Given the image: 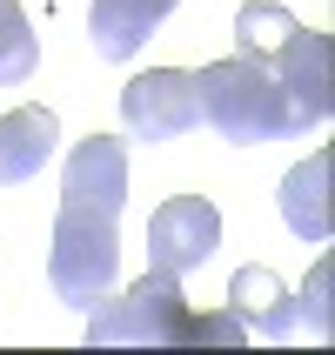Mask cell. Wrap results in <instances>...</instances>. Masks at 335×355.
<instances>
[{"instance_id":"8","label":"cell","mask_w":335,"mask_h":355,"mask_svg":"<svg viewBox=\"0 0 335 355\" xmlns=\"http://www.w3.org/2000/svg\"><path fill=\"white\" fill-rule=\"evenodd\" d=\"M181 0H94L87 7V40H94L101 60H135L148 40H155V27L168 14H175Z\"/></svg>"},{"instance_id":"1","label":"cell","mask_w":335,"mask_h":355,"mask_svg":"<svg viewBox=\"0 0 335 355\" xmlns=\"http://www.w3.org/2000/svg\"><path fill=\"white\" fill-rule=\"evenodd\" d=\"M195 94H201V121H208L221 141H235V148L295 135V121H289V101H282L275 74H268L261 60H248V54L208 60V67L195 74Z\"/></svg>"},{"instance_id":"15","label":"cell","mask_w":335,"mask_h":355,"mask_svg":"<svg viewBox=\"0 0 335 355\" xmlns=\"http://www.w3.org/2000/svg\"><path fill=\"white\" fill-rule=\"evenodd\" d=\"M329 282H335V268H329V261H316V268H309V288L295 295V315L309 322L322 342L335 336V315H329Z\"/></svg>"},{"instance_id":"10","label":"cell","mask_w":335,"mask_h":355,"mask_svg":"<svg viewBox=\"0 0 335 355\" xmlns=\"http://www.w3.org/2000/svg\"><path fill=\"white\" fill-rule=\"evenodd\" d=\"M54 155H60V114L54 107H14V114H0V188L34 181Z\"/></svg>"},{"instance_id":"4","label":"cell","mask_w":335,"mask_h":355,"mask_svg":"<svg viewBox=\"0 0 335 355\" xmlns=\"http://www.w3.org/2000/svg\"><path fill=\"white\" fill-rule=\"evenodd\" d=\"M121 128L128 141H175L188 128H201V94H195V74L181 67H148L121 87Z\"/></svg>"},{"instance_id":"3","label":"cell","mask_w":335,"mask_h":355,"mask_svg":"<svg viewBox=\"0 0 335 355\" xmlns=\"http://www.w3.org/2000/svg\"><path fill=\"white\" fill-rule=\"evenodd\" d=\"M181 315H188L181 275L148 268V275H135L128 288H108L87 309V342H101V349H168L181 336Z\"/></svg>"},{"instance_id":"7","label":"cell","mask_w":335,"mask_h":355,"mask_svg":"<svg viewBox=\"0 0 335 355\" xmlns=\"http://www.w3.org/2000/svg\"><path fill=\"white\" fill-rule=\"evenodd\" d=\"M60 195L67 201H94V208L121 215V208H128V141H114V135L74 141L67 161H60Z\"/></svg>"},{"instance_id":"9","label":"cell","mask_w":335,"mask_h":355,"mask_svg":"<svg viewBox=\"0 0 335 355\" xmlns=\"http://www.w3.org/2000/svg\"><path fill=\"white\" fill-rule=\"evenodd\" d=\"M228 309H235V315L248 322V336H261V342H289L302 329L289 282H282L275 268H255V261L235 268V282H228Z\"/></svg>"},{"instance_id":"2","label":"cell","mask_w":335,"mask_h":355,"mask_svg":"<svg viewBox=\"0 0 335 355\" xmlns=\"http://www.w3.org/2000/svg\"><path fill=\"white\" fill-rule=\"evenodd\" d=\"M47 282L67 309H94L108 288L121 282V215L94 208V201H67L60 195L54 215V248H47Z\"/></svg>"},{"instance_id":"13","label":"cell","mask_w":335,"mask_h":355,"mask_svg":"<svg viewBox=\"0 0 335 355\" xmlns=\"http://www.w3.org/2000/svg\"><path fill=\"white\" fill-rule=\"evenodd\" d=\"M295 27H302V20L289 14V7H275V0H248V7L235 14V47H241L248 60H268L282 40L295 34Z\"/></svg>"},{"instance_id":"14","label":"cell","mask_w":335,"mask_h":355,"mask_svg":"<svg viewBox=\"0 0 335 355\" xmlns=\"http://www.w3.org/2000/svg\"><path fill=\"white\" fill-rule=\"evenodd\" d=\"M175 342H195V349H201V342H208V349H248L255 336H248V322H241L235 309H208V315H195V309H188Z\"/></svg>"},{"instance_id":"12","label":"cell","mask_w":335,"mask_h":355,"mask_svg":"<svg viewBox=\"0 0 335 355\" xmlns=\"http://www.w3.org/2000/svg\"><path fill=\"white\" fill-rule=\"evenodd\" d=\"M40 67V40H34V20L20 0H0V87H20L34 80Z\"/></svg>"},{"instance_id":"6","label":"cell","mask_w":335,"mask_h":355,"mask_svg":"<svg viewBox=\"0 0 335 355\" xmlns=\"http://www.w3.org/2000/svg\"><path fill=\"white\" fill-rule=\"evenodd\" d=\"M261 67L275 74L282 101H289V121H295V135H309V128L329 121V34L295 27V34L282 40Z\"/></svg>"},{"instance_id":"5","label":"cell","mask_w":335,"mask_h":355,"mask_svg":"<svg viewBox=\"0 0 335 355\" xmlns=\"http://www.w3.org/2000/svg\"><path fill=\"white\" fill-rule=\"evenodd\" d=\"M215 248H221V208L208 195H175L148 215V268L195 275L215 261Z\"/></svg>"},{"instance_id":"11","label":"cell","mask_w":335,"mask_h":355,"mask_svg":"<svg viewBox=\"0 0 335 355\" xmlns=\"http://www.w3.org/2000/svg\"><path fill=\"white\" fill-rule=\"evenodd\" d=\"M282 221L302 241H329V155H309L282 175Z\"/></svg>"}]
</instances>
